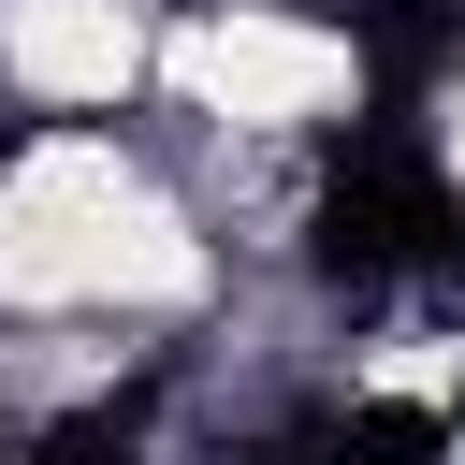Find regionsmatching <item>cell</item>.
Wrapping results in <instances>:
<instances>
[{
	"mask_svg": "<svg viewBox=\"0 0 465 465\" xmlns=\"http://www.w3.org/2000/svg\"><path fill=\"white\" fill-rule=\"evenodd\" d=\"M0 291L15 305H174V291H203V232L116 145L58 131L0 174Z\"/></svg>",
	"mask_w": 465,
	"mask_h": 465,
	"instance_id": "obj_1",
	"label": "cell"
},
{
	"mask_svg": "<svg viewBox=\"0 0 465 465\" xmlns=\"http://www.w3.org/2000/svg\"><path fill=\"white\" fill-rule=\"evenodd\" d=\"M160 73H174L218 131H305V116H334V102L363 87V58H349L334 29H305V15H189V29L160 44Z\"/></svg>",
	"mask_w": 465,
	"mask_h": 465,
	"instance_id": "obj_2",
	"label": "cell"
},
{
	"mask_svg": "<svg viewBox=\"0 0 465 465\" xmlns=\"http://www.w3.org/2000/svg\"><path fill=\"white\" fill-rule=\"evenodd\" d=\"M0 73L58 116L87 102H131L145 87V15L131 0H0Z\"/></svg>",
	"mask_w": 465,
	"mask_h": 465,
	"instance_id": "obj_3",
	"label": "cell"
},
{
	"mask_svg": "<svg viewBox=\"0 0 465 465\" xmlns=\"http://www.w3.org/2000/svg\"><path fill=\"white\" fill-rule=\"evenodd\" d=\"M450 174H465V87H450Z\"/></svg>",
	"mask_w": 465,
	"mask_h": 465,
	"instance_id": "obj_4",
	"label": "cell"
},
{
	"mask_svg": "<svg viewBox=\"0 0 465 465\" xmlns=\"http://www.w3.org/2000/svg\"><path fill=\"white\" fill-rule=\"evenodd\" d=\"M450 465H465V450H450Z\"/></svg>",
	"mask_w": 465,
	"mask_h": 465,
	"instance_id": "obj_5",
	"label": "cell"
}]
</instances>
